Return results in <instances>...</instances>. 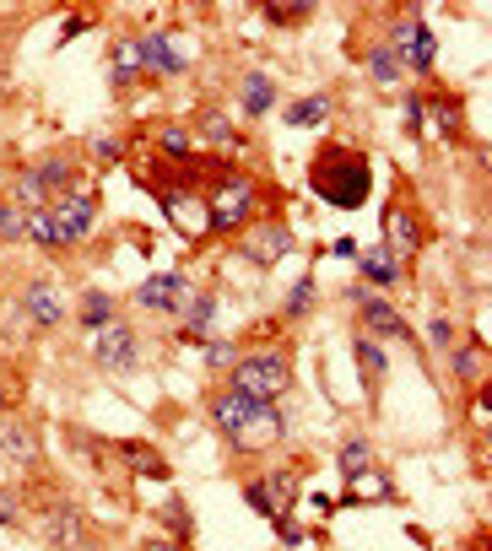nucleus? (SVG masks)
<instances>
[{
	"mask_svg": "<svg viewBox=\"0 0 492 551\" xmlns=\"http://www.w3.org/2000/svg\"><path fill=\"white\" fill-rule=\"evenodd\" d=\"M309 184H314V195L325 200V206L357 211V206L368 200L374 168H368L363 152H352V146H341V141H325V146L314 152V163H309Z\"/></svg>",
	"mask_w": 492,
	"mask_h": 551,
	"instance_id": "f257e3e1",
	"label": "nucleus"
},
{
	"mask_svg": "<svg viewBox=\"0 0 492 551\" xmlns=\"http://www.w3.org/2000/svg\"><path fill=\"white\" fill-rule=\"evenodd\" d=\"M287 379H292V368H287L282 352H249V357L233 362V395L255 400V406H271L287 389Z\"/></svg>",
	"mask_w": 492,
	"mask_h": 551,
	"instance_id": "f03ea898",
	"label": "nucleus"
},
{
	"mask_svg": "<svg viewBox=\"0 0 492 551\" xmlns=\"http://www.w3.org/2000/svg\"><path fill=\"white\" fill-rule=\"evenodd\" d=\"M249 217H255V184L238 173V179H222L217 195L206 200V222L211 233H244Z\"/></svg>",
	"mask_w": 492,
	"mask_h": 551,
	"instance_id": "7ed1b4c3",
	"label": "nucleus"
},
{
	"mask_svg": "<svg viewBox=\"0 0 492 551\" xmlns=\"http://www.w3.org/2000/svg\"><path fill=\"white\" fill-rule=\"evenodd\" d=\"M92 357H98L103 373H130L141 362V341L136 330L125 325V319H114V325H103L98 335H92Z\"/></svg>",
	"mask_w": 492,
	"mask_h": 551,
	"instance_id": "20e7f679",
	"label": "nucleus"
},
{
	"mask_svg": "<svg viewBox=\"0 0 492 551\" xmlns=\"http://www.w3.org/2000/svg\"><path fill=\"white\" fill-rule=\"evenodd\" d=\"M390 55L401 60V71H417V76H428V71H433V55H438V44H433L428 22H422V17H406V22H395Z\"/></svg>",
	"mask_w": 492,
	"mask_h": 551,
	"instance_id": "39448f33",
	"label": "nucleus"
},
{
	"mask_svg": "<svg viewBox=\"0 0 492 551\" xmlns=\"http://www.w3.org/2000/svg\"><path fill=\"white\" fill-rule=\"evenodd\" d=\"M49 217H55V227H60V249H71V244H82V238L92 233V222H98V200L92 195H60V200H49Z\"/></svg>",
	"mask_w": 492,
	"mask_h": 551,
	"instance_id": "423d86ee",
	"label": "nucleus"
},
{
	"mask_svg": "<svg viewBox=\"0 0 492 551\" xmlns=\"http://www.w3.org/2000/svg\"><path fill=\"white\" fill-rule=\"evenodd\" d=\"M136 49H141V65L152 76H179L184 65H190V55L179 49V38L168 33V28H146V33H136Z\"/></svg>",
	"mask_w": 492,
	"mask_h": 551,
	"instance_id": "0eeeda50",
	"label": "nucleus"
},
{
	"mask_svg": "<svg viewBox=\"0 0 492 551\" xmlns=\"http://www.w3.org/2000/svg\"><path fill=\"white\" fill-rule=\"evenodd\" d=\"M282 433H287L282 411H276V406H255L228 443H233V449H244V454H260V449H271V443H282Z\"/></svg>",
	"mask_w": 492,
	"mask_h": 551,
	"instance_id": "6e6552de",
	"label": "nucleus"
},
{
	"mask_svg": "<svg viewBox=\"0 0 492 551\" xmlns=\"http://www.w3.org/2000/svg\"><path fill=\"white\" fill-rule=\"evenodd\" d=\"M163 211H168V222H174V233H179V238H190V244H201V238L211 233V222H206V200H201V195L163 190Z\"/></svg>",
	"mask_w": 492,
	"mask_h": 551,
	"instance_id": "1a4fd4ad",
	"label": "nucleus"
},
{
	"mask_svg": "<svg viewBox=\"0 0 492 551\" xmlns=\"http://www.w3.org/2000/svg\"><path fill=\"white\" fill-rule=\"evenodd\" d=\"M379 222H384V254H390V260H411V254L422 249V227H417V217H411L401 200L384 206Z\"/></svg>",
	"mask_w": 492,
	"mask_h": 551,
	"instance_id": "9d476101",
	"label": "nucleus"
},
{
	"mask_svg": "<svg viewBox=\"0 0 492 551\" xmlns=\"http://www.w3.org/2000/svg\"><path fill=\"white\" fill-rule=\"evenodd\" d=\"M287 249H292V233L282 222H260V227H249V233H244V260L249 265H276Z\"/></svg>",
	"mask_w": 492,
	"mask_h": 551,
	"instance_id": "9b49d317",
	"label": "nucleus"
},
{
	"mask_svg": "<svg viewBox=\"0 0 492 551\" xmlns=\"http://www.w3.org/2000/svg\"><path fill=\"white\" fill-rule=\"evenodd\" d=\"M22 314H28L38 330H60L65 303H60V287H55V281H28V292H22Z\"/></svg>",
	"mask_w": 492,
	"mask_h": 551,
	"instance_id": "f8f14e48",
	"label": "nucleus"
},
{
	"mask_svg": "<svg viewBox=\"0 0 492 551\" xmlns=\"http://www.w3.org/2000/svg\"><path fill=\"white\" fill-rule=\"evenodd\" d=\"M184 292H190V281H184L179 271H163V276H146V281H141L136 303L152 308V314H168V308L184 303Z\"/></svg>",
	"mask_w": 492,
	"mask_h": 551,
	"instance_id": "ddd939ff",
	"label": "nucleus"
},
{
	"mask_svg": "<svg viewBox=\"0 0 492 551\" xmlns=\"http://www.w3.org/2000/svg\"><path fill=\"white\" fill-rule=\"evenodd\" d=\"M82 535H87V524H82V508H76V503H55V508H49V519H44V541L55 546V551L82 546Z\"/></svg>",
	"mask_w": 492,
	"mask_h": 551,
	"instance_id": "4468645a",
	"label": "nucleus"
},
{
	"mask_svg": "<svg viewBox=\"0 0 492 551\" xmlns=\"http://www.w3.org/2000/svg\"><path fill=\"white\" fill-rule=\"evenodd\" d=\"M0 454L6 460H17V465H44V449H38V438H33V427L28 422H0Z\"/></svg>",
	"mask_w": 492,
	"mask_h": 551,
	"instance_id": "2eb2a0df",
	"label": "nucleus"
},
{
	"mask_svg": "<svg viewBox=\"0 0 492 551\" xmlns=\"http://www.w3.org/2000/svg\"><path fill=\"white\" fill-rule=\"evenodd\" d=\"M363 335L374 341V335H411V330H406L401 308H390L379 292H368V298H363Z\"/></svg>",
	"mask_w": 492,
	"mask_h": 551,
	"instance_id": "dca6fc26",
	"label": "nucleus"
},
{
	"mask_svg": "<svg viewBox=\"0 0 492 551\" xmlns=\"http://www.w3.org/2000/svg\"><path fill=\"white\" fill-rule=\"evenodd\" d=\"M211 319H217V298H211V292H195V298L184 303V341L206 346L211 341Z\"/></svg>",
	"mask_w": 492,
	"mask_h": 551,
	"instance_id": "f3484780",
	"label": "nucleus"
},
{
	"mask_svg": "<svg viewBox=\"0 0 492 551\" xmlns=\"http://www.w3.org/2000/svg\"><path fill=\"white\" fill-rule=\"evenodd\" d=\"M347 497L352 503H390L395 487H390V476H384L379 465H368V470H357V476H347Z\"/></svg>",
	"mask_w": 492,
	"mask_h": 551,
	"instance_id": "a211bd4d",
	"label": "nucleus"
},
{
	"mask_svg": "<svg viewBox=\"0 0 492 551\" xmlns=\"http://www.w3.org/2000/svg\"><path fill=\"white\" fill-rule=\"evenodd\" d=\"M249 411H255V400L233 395V389H228V395H217V400H211V422H217V433H222V438H233L238 427H244V416H249Z\"/></svg>",
	"mask_w": 492,
	"mask_h": 551,
	"instance_id": "6ab92c4d",
	"label": "nucleus"
},
{
	"mask_svg": "<svg viewBox=\"0 0 492 551\" xmlns=\"http://www.w3.org/2000/svg\"><path fill=\"white\" fill-rule=\"evenodd\" d=\"M330 109H336V103H330L325 92H309V98H298L287 109V125L292 130H314V125H325V119H330Z\"/></svg>",
	"mask_w": 492,
	"mask_h": 551,
	"instance_id": "aec40b11",
	"label": "nucleus"
},
{
	"mask_svg": "<svg viewBox=\"0 0 492 551\" xmlns=\"http://www.w3.org/2000/svg\"><path fill=\"white\" fill-rule=\"evenodd\" d=\"M265 497H271V519L292 514V503H298V470H276V476H265Z\"/></svg>",
	"mask_w": 492,
	"mask_h": 551,
	"instance_id": "412c9836",
	"label": "nucleus"
},
{
	"mask_svg": "<svg viewBox=\"0 0 492 551\" xmlns=\"http://www.w3.org/2000/svg\"><path fill=\"white\" fill-rule=\"evenodd\" d=\"M201 136L211 141V146H222V152H238V146H244V136H238V125L222 109H206L201 114Z\"/></svg>",
	"mask_w": 492,
	"mask_h": 551,
	"instance_id": "4be33fe9",
	"label": "nucleus"
},
{
	"mask_svg": "<svg viewBox=\"0 0 492 551\" xmlns=\"http://www.w3.org/2000/svg\"><path fill=\"white\" fill-rule=\"evenodd\" d=\"M11 206H22V211H44L49 206V190H44V179H38V168L17 173V184H11Z\"/></svg>",
	"mask_w": 492,
	"mask_h": 551,
	"instance_id": "5701e85b",
	"label": "nucleus"
},
{
	"mask_svg": "<svg viewBox=\"0 0 492 551\" xmlns=\"http://www.w3.org/2000/svg\"><path fill=\"white\" fill-rule=\"evenodd\" d=\"M357 265H363V281H374V287H395V276H401V265L384 249H357Z\"/></svg>",
	"mask_w": 492,
	"mask_h": 551,
	"instance_id": "b1692460",
	"label": "nucleus"
},
{
	"mask_svg": "<svg viewBox=\"0 0 492 551\" xmlns=\"http://www.w3.org/2000/svg\"><path fill=\"white\" fill-rule=\"evenodd\" d=\"M141 76H146V65H141L136 38H119V44H114V82L130 87V82H141Z\"/></svg>",
	"mask_w": 492,
	"mask_h": 551,
	"instance_id": "393cba45",
	"label": "nucleus"
},
{
	"mask_svg": "<svg viewBox=\"0 0 492 551\" xmlns=\"http://www.w3.org/2000/svg\"><path fill=\"white\" fill-rule=\"evenodd\" d=\"M271 103H276L271 76H265V71H249V76H244V114H265Z\"/></svg>",
	"mask_w": 492,
	"mask_h": 551,
	"instance_id": "a878e982",
	"label": "nucleus"
},
{
	"mask_svg": "<svg viewBox=\"0 0 492 551\" xmlns=\"http://www.w3.org/2000/svg\"><path fill=\"white\" fill-rule=\"evenodd\" d=\"M82 325L98 335L103 325H114V298L109 292H82Z\"/></svg>",
	"mask_w": 492,
	"mask_h": 551,
	"instance_id": "bb28decb",
	"label": "nucleus"
},
{
	"mask_svg": "<svg viewBox=\"0 0 492 551\" xmlns=\"http://www.w3.org/2000/svg\"><path fill=\"white\" fill-rule=\"evenodd\" d=\"M119 454L130 460V470H136V476H168L163 454H157V449H146V443H119Z\"/></svg>",
	"mask_w": 492,
	"mask_h": 551,
	"instance_id": "cd10ccee",
	"label": "nucleus"
},
{
	"mask_svg": "<svg viewBox=\"0 0 492 551\" xmlns=\"http://www.w3.org/2000/svg\"><path fill=\"white\" fill-rule=\"evenodd\" d=\"M368 76H374V82L379 87H395V82H401V60H395L390 55V44H379V49H368Z\"/></svg>",
	"mask_w": 492,
	"mask_h": 551,
	"instance_id": "c85d7f7f",
	"label": "nucleus"
},
{
	"mask_svg": "<svg viewBox=\"0 0 492 551\" xmlns=\"http://www.w3.org/2000/svg\"><path fill=\"white\" fill-rule=\"evenodd\" d=\"M28 238L38 249H60V227H55V217H49V206L44 211H28Z\"/></svg>",
	"mask_w": 492,
	"mask_h": 551,
	"instance_id": "c756f323",
	"label": "nucleus"
},
{
	"mask_svg": "<svg viewBox=\"0 0 492 551\" xmlns=\"http://www.w3.org/2000/svg\"><path fill=\"white\" fill-rule=\"evenodd\" d=\"M17 238H28V211L0 200V244H17Z\"/></svg>",
	"mask_w": 492,
	"mask_h": 551,
	"instance_id": "7c9ffc66",
	"label": "nucleus"
},
{
	"mask_svg": "<svg viewBox=\"0 0 492 551\" xmlns=\"http://www.w3.org/2000/svg\"><path fill=\"white\" fill-rule=\"evenodd\" d=\"M368 465H374L368 438H347V443H341V470H347V476H357V470H368Z\"/></svg>",
	"mask_w": 492,
	"mask_h": 551,
	"instance_id": "2f4dec72",
	"label": "nucleus"
},
{
	"mask_svg": "<svg viewBox=\"0 0 492 551\" xmlns=\"http://www.w3.org/2000/svg\"><path fill=\"white\" fill-rule=\"evenodd\" d=\"M38 179H44V190H71V163H65V157H49V163L38 168Z\"/></svg>",
	"mask_w": 492,
	"mask_h": 551,
	"instance_id": "473e14b6",
	"label": "nucleus"
},
{
	"mask_svg": "<svg viewBox=\"0 0 492 551\" xmlns=\"http://www.w3.org/2000/svg\"><path fill=\"white\" fill-rule=\"evenodd\" d=\"M449 357H455V373H460L465 384L482 379V346H465V352H449Z\"/></svg>",
	"mask_w": 492,
	"mask_h": 551,
	"instance_id": "72a5a7b5",
	"label": "nucleus"
},
{
	"mask_svg": "<svg viewBox=\"0 0 492 551\" xmlns=\"http://www.w3.org/2000/svg\"><path fill=\"white\" fill-rule=\"evenodd\" d=\"M428 114H433V130H438L444 141H449V136H460V109H455V103H433Z\"/></svg>",
	"mask_w": 492,
	"mask_h": 551,
	"instance_id": "f704fd0d",
	"label": "nucleus"
},
{
	"mask_svg": "<svg viewBox=\"0 0 492 551\" xmlns=\"http://www.w3.org/2000/svg\"><path fill=\"white\" fill-rule=\"evenodd\" d=\"M309 308H314V281L303 276L298 287H292V298H287V319H303V314H309Z\"/></svg>",
	"mask_w": 492,
	"mask_h": 551,
	"instance_id": "c9c22d12",
	"label": "nucleus"
},
{
	"mask_svg": "<svg viewBox=\"0 0 492 551\" xmlns=\"http://www.w3.org/2000/svg\"><path fill=\"white\" fill-rule=\"evenodd\" d=\"M357 362H363L368 373H384V352L374 341H368V335H357Z\"/></svg>",
	"mask_w": 492,
	"mask_h": 551,
	"instance_id": "e433bc0d",
	"label": "nucleus"
},
{
	"mask_svg": "<svg viewBox=\"0 0 492 551\" xmlns=\"http://www.w3.org/2000/svg\"><path fill=\"white\" fill-rule=\"evenodd\" d=\"M163 519H168V530H174L179 541H190V514H184V503H163Z\"/></svg>",
	"mask_w": 492,
	"mask_h": 551,
	"instance_id": "4c0bfd02",
	"label": "nucleus"
},
{
	"mask_svg": "<svg viewBox=\"0 0 492 551\" xmlns=\"http://www.w3.org/2000/svg\"><path fill=\"white\" fill-rule=\"evenodd\" d=\"M244 503L255 508L260 519H271V497H265V481H249V487H244Z\"/></svg>",
	"mask_w": 492,
	"mask_h": 551,
	"instance_id": "58836bf2",
	"label": "nucleus"
},
{
	"mask_svg": "<svg viewBox=\"0 0 492 551\" xmlns=\"http://www.w3.org/2000/svg\"><path fill=\"white\" fill-rule=\"evenodd\" d=\"M163 152H168V157H190V136H184L179 125H168V130H163Z\"/></svg>",
	"mask_w": 492,
	"mask_h": 551,
	"instance_id": "ea45409f",
	"label": "nucleus"
},
{
	"mask_svg": "<svg viewBox=\"0 0 492 551\" xmlns=\"http://www.w3.org/2000/svg\"><path fill=\"white\" fill-rule=\"evenodd\" d=\"M265 17H271L276 28H287V22H303V17H309V6H265Z\"/></svg>",
	"mask_w": 492,
	"mask_h": 551,
	"instance_id": "a19ab883",
	"label": "nucleus"
},
{
	"mask_svg": "<svg viewBox=\"0 0 492 551\" xmlns=\"http://www.w3.org/2000/svg\"><path fill=\"white\" fill-rule=\"evenodd\" d=\"M422 125H428V103L406 98V130H411V136H422Z\"/></svg>",
	"mask_w": 492,
	"mask_h": 551,
	"instance_id": "79ce46f5",
	"label": "nucleus"
},
{
	"mask_svg": "<svg viewBox=\"0 0 492 551\" xmlns=\"http://www.w3.org/2000/svg\"><path fill=\"white\" fill-rule=\"evenodd\" d=\"M206 362H211V368H228V362H238L233 357V341H206Z\"/></svg>",
	"mask_w": 492,
	"mask_h": 551,
	"instance_id": "37998d69",
	"label": "nucleus"
},
{
	"mask_svg": "<svg viewBox=\"0 0 492 551\" xmlns=\"http://www.w3.org/2000/svg\"><path fill=\"white\" fill-rule=\"evenodd\" d=\"M22 400V379H11V373H0V411H11Z\"/></svg>",
	"mask_w": 492,
	"mask_h": 551,
	"instance_id": "c03bdc74",
	"label": "nucleus"
},
{
	"mask_svg": "<svg viewBox=\"0 0 492 551\" xmlns=\"http://www.w3.org/2000/svg\"><path fill=\"white\" fill-rule=\"evenodd\" d=\"M433 346H444V352H455V325H449V319H433Z\"/></svg>",
	"mask_w": 492,
	"mask_h": 551,
	"instance_id": "a18cd8bd",
	"label": "nucleus"
},
{
	"mask_svg": "<svg viewBox=\"0 0 492 551\" xmlns=\"http://www.w3.org/2000/svg\"><path fill=\"white\" fill-rule=\"evenodd\" d=\"M17 514H22V508H17V492L0 487V530H6V524H17Z\"/></svg>",
	"mask_w": 492,
	"mask_h": 551,
	"instance_id": "49530a36",
	"label": "nucleus"
},
{
	"mask_svg": "<svg viewBox=\"0 0 492 551\" xmlns=\"http://www.w3.org/2000/svg\"><path fill=\"white\" fill-rule=\"evenodd\" d=\"M276 530H282V541H287V546H303V530H298V524H292L287 514L276 519Z\"/></svg>",
	"mask_w": 492,
	"mask_h": 551,
	"instance_id": "de8ad7c7",
	"label": "nucleus"
},
{
	"mask_svg": "<svg viewBox=\"0 0 492 551\" xmlns=\"http://www.w3.org/2000/svg\"><path fill=\"white\" fill-rule=\"evenodd\" d=\"M92 152H98V163H119V141H92Z\"/></svg>",
	"mask_w": 492,
	"mask_h": 551,
	"instance_id": "09e8293b",
	"label": "nucleus"
},
{
	"mask_svg": "<svg viewBox=\"0 0 492 551\" xmlns=\"http://www.w3.org/2000/svg\"><path fill=\"white\" fill-rule=\"evenodd\" d=\"M357 249H363L357 238H336V254H341V260H357Z\"/></svg>",
	"mask_w": 492,
	"mask_h": 551,
	"instance_id": "8fccbe9b",
	"label": "nucleus"
},
{
	"mask_svg": "<svg viewBox=\"0 0 492 551\" xmlns=\"http://www.w3.org/2000/svg\"><path fill=\"white\" fill-rule=\"evenodd\" d=\"M141 551H184V546H179V541H163V535H152V541H146Z\"/></svg>",
	"mask_w": 492,
	"mask_h": 551,
	"instance_id": "3c124183",
	"label": "nucleus"
}]
</instances>
